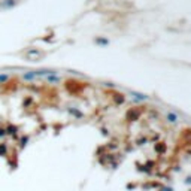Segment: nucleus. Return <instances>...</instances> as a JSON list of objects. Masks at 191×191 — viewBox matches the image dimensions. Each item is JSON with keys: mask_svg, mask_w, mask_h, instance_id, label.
Returning <instances> with one entry per match:
<instances>
[{"mask_svg": "<svg viewBox=\"0 0 191 191\" xmlns=\"http://www.w3.org/2000/svg\"><path fill=\"white\" fill-rule=\"evenodd\" d=\"M166 119H167L169 123L175 124V123L178 121V115H176V113H173V112H167V113H166Z\"/></svg>", "mask_w": 191, "mask_h": 191, "instance_id": "nucleus-1", "label": "nucleus"}, {"mask_svg": "<svg viewBox=\"0 0 191 191\" xmlns=\"http://www.w3.org/2000/svg\"><path fill=\"white\" fill-rule=\"evenodd\" d=\"M130 94L133 95V99H136V100H142V102H143V100H146V99H148L145 94H140V93H134V91H131Z\"/></svg>", "mask_w": 191, "mask_h": 191, "instance_id": "nucleus-2", "label": "nucleus"}, {"mask_svg": "<svg viewBox=\"0 0 191 191\" xmlns=\"http://www.w3.org/2000/svg\"><path fill=\"white\" fill-rule=\"evenodd\" d=\"M97 43H102V45H108V43H109V40H106V39H97Z\"/></svg>", "mask_w": 191, "mask_h": 191, "instance_id": "nucleus-3", "label": "nucleus"}]
</instances>
